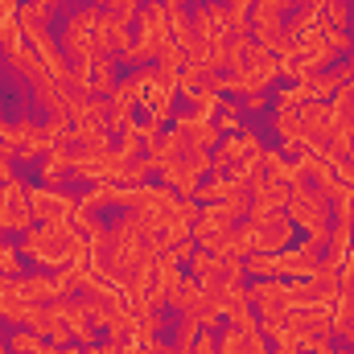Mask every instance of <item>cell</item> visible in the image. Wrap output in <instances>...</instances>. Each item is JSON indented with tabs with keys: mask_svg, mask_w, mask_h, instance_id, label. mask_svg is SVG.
Instances as JSON below:
<instances>
[{
	"mask_svg": "<svg viewBox=\"0 0 354 354\" xmlns=\"http://www.w3.org/2000/svg\"><path fill=\"white\" fill-rule=\"evenodd\" d=\"M189 103H194V115H202V120H214V111L223 107V91H214V87H206V83H202V87L189 95Z\"/></svg>",
	"mask_w": 354,
	"mask_h": 354,
	"instance_id": "22",
	"label": "cell"
},
{
	"mask_svg": "<svg viewBox=\"0 0 354 354\" xmlns=\"http://www.w3.org/2000/svg\"><path fill=\"white\" fill-rule=\"evenodd\" d=\"M272 50H264L260 41H252V37H231L227 41V66H231V75H239V71H248L256 58H264Z\"/></svg>",
	"mask_w": 354,
	"mask_h": 354,
	"instance_id": "14",
	"label": "cell"
},
{
	"mask_svg": "<svg viewBox=\"0 0 354 354\" xmlns=\"http://www.w3.org/2000/svg\"><path fill=\"white\" fill-rule=\"evenodd\" d=\"M140 4H145V0H140ZM149 4H153V0H149Z\"/></svg>",
	"mask_w": 354,
	"mask_h": 354,
	"instance_id": "40",
	"label": "cell"
},
{
	"mask_svg": "<svg viewBox=\"0 0 354 354\" xmlns=\"http://www.w3.org/2000/svg\"><path fill=\"white\" fill-rule=\"evenodd\" d=\"M214 128L235 136V132H239V103H223V107L214 111Z\"/></svg>",
	"mask_w": 354,
	"mask_h": 354,
	"instance_id": "26",
	"label": "cell"
},
{
	"mask_svg": "<svg viewBox=\"0 0 354 354\" xmlns=\"http://www.w3.org/2000/svg\"><path fill=\"white\" fill-rule=\"evenodd\" d=\"M243 272H248V276H280V272H276V252H252V256L243 260Z\"/></svg>",
	"mask_w": 354,
	"mask_h": 354,
	"instance_id": "25",
	"label": "cell"
},
{
	"mask_svg": "<svg viewBox=\"0 0 354 354\" xmlns=\"http://www.w3.org/2000/svg\"><path fill=\"white\" fill-rule=\"evenodd\" d=\"M305 4H309V0H305Z\"/></svg>",
	"mask_w": 354,
	"mask_h": 354,
	"instance_id": "41",
	"label": "cell"
},
{
	"mask_svg": "<svg viewBox=\"0 0 354 354\" xmlns=\"http://www.w3.org/2000/svg\"><path fill=\"white\" fill-rule=\"evenodd\" d=\"M252 29H256V41H260L264 50H276V41H280V33H284L280 8H272L268 0H260V4L252 8Z\"/></svg>",
	"mask_w": 354,
	"mask_h": 354,
	"instance_id": "10",
	"label": "cell"
},
{
	"mask_svg": "<svg viewBox=\"0 0 354 354\" xmlns=\"http://www.w3.org/2000/svg\"><path fill=\"white\" fill-rule=\"evenodd\" d=\"M103 12H107V8L91 4V8H79V17L66 21V29H62V54H66L71 62H87V58L99 54V25H103Z\"/></svg>",
	"mask_w": 354,
	"mask_h": 354,
	"instance_id": "1",
	"label": "cell"
},
{
	"mask_svg": "<svg viewBox=\"0 0 354 354\" xmlns=\"http://www.w3.org/2000/svg\"><path fill=\"white\" fill-rule=\"evenodd\" d=\"M346 66H351V71H354V58H351V62H346Z\"/></svg>",
	"mask_w": 354,
	"mask_h": 354,
	"instance_id": "39",
	"label": "cell"
},
{
	"mask_svg": "<svg viewBox=\"0 0 354 354\" xmlns=\"http://www.w3.org/2000/svg\"><path fill=\"white\" fill-rule=\"evenodd\" d=\"M189 25H194L198 41H210V46H227L231 41V8L227 4H202V8H194Z\"/></svg>",
	"mask_w": 354,
	"mask_h": 354,
	"instance_id": "5",
	"label": "cell"
},
{
	"mask_svg": "<svg viewBox=\"0 0 354 354\" xmlns=\"http://www.w3.org/2000/svg\"><path fill=\"white\" fill-rule=\"evenodd\" d=\"M165 4H169V8H177V4H181V0H165Z\"/></svg>",
	"mask_w": 354,
	"mask_h": 354,
	"instance_id": "36",
	"label": "cell"
},
{
	"mask_svg": "<svg viewBox=\"0 0 354 354\" xmlns=\"http://www.w3.org/2000/svg\"><path fill=\"white\" fill-rule=\"evenodd\" d=\"M0 276H21V256L0 243Z\"/></svg>",
	"mask_w": 354,
	"mask_h": 354,
	"instance_id": "28",
	"label": "cell"
},
{
	"mask_svg": "<svg viewBox=\"0 0 354 354\" xmlns=\"http://www.w3.org/2000/svg\"><path fill=\"white\" fill-rule=\"evenodd\" d=\"M268 4H272V8H280V12H284V8H292V4H297V0H268Z\"/></svg>",
	"mask_w": 354,
	"mask_h": 354,
	"instance_id": "33",
	"label": "cell"
},
{
	"mask_svg": "<svg viewBox=\"0 0 354 354\" xmlns=\"http://www.w3.org/2000/svg\"><path fill=\"white\" fill-rule=\"evenodd\" d=\"M256 153H264V149H260V136H256L252 128H239V132H235V136H227V140H223V149L214 153V169L239 165V161H248V157H256Z\"/></svg>",
	"mask_w": 354,
	"mask_h": 354,
	"instance_id": "9",
	"label": "cell"
},
{
	"mask_svg": "<svg viewBox=\"0 0 354 354\" xmlns=\"http://www.w3.org/2000/svg\"><path fill=\"white\" fill-rule=\"evenodd\" d=\"M29 210H33L37 223H75L79 198L75 194H62L54 185H33L29 189Z\"/></svg>",
	"mask_w": 354,
	"mask_h": 354,
	"instance_id": "4",
	"label": "cell"
},
{
	"mask_svg": "<svg viewBox=\"0 0 354 354\" xmlns=\"http://www.w3.org/2000/svg\"><path fill=\"white\" fill-rule=\"evenodd\" d=\"M149 145H145V132H140V124L132 120L124 132H120V145H115V153L124 157V161H140V153H145Z\"/></svg>",
	"mask_w": 354,
	"mask_h": 354,
	"instance_id": "21",
	"label": "cell"
},
{
	"mask_svg": "<svg viewBox=\"0 0 354 354\" xmlns=\"http://www.w3.org/2000/svg\"><path fill=\"white\" fill-rule=\"evenodd\" d=\"M301 354H334V346H330V338H305Z\"/></svg>",
	"mask_w": 354,
	"mask_h": 354,
	"instance_id": "29",
	"label": "cell"
},
{
	"mask_svg": "<svg viewBox=\"0 0 354 354\" xmlns=\"http://www.w3.org/2000/svg\"><path fill=\"white\" fill-rule=\"evenodd\" d=\"M252 231H256V252H284L292 248V218L284 210H252L248 206V218Z\"/></svg>",
	"mask_w": 354,
	"mask_h": 354,
	"instance_id": "3",
	"label": "cell"
},
{
	"mask_svg": "<svg viewBox=\"0 0 354 354\" xmlns=\"http://www.w3.org/2000/svg\"><path fill=\"white\" fill-rule=\"evenodd\" d=\"M25 4H37V8H54L58 0H25Z\"/></svg>",
	"mask_w": 354,
	"mask_h": 354,
	"instance_id": "34",
	"label": "cell"
},
{
	"mask_svg": "<svg viewBox=\"0 0 354 354\" xmlns=\"http://www.w3.org/2000/svg\"><path fill=\"white\" fill-rule=\"evenodd\" d=\"M12 149L21 161H41L50 153V136H46V124H33V120H17L12 124Z\"/></svg>",
	"mask_w": 354,
	"mask_h": 354,
	"instance_id": "8",
	"label": "cell"
},
{
	"mask_svg": "<svg viewBox=\"0 0 354 354\" xmlns=\"http://www.w3.org/2000/svg\"><path fill=\"white\" fill-rule=\"evenodd\" d=\"M0 317H4V301H0Z\"/></svg>",
	"mask_w": 354,
	"mask_h": 354,
	"instance_id": "38",
	"label": "cell"
},
{
	"mask_svg": "<svg viewBox=\"0 0 354 354\" xmlns=\"http://www.w3.org/2000/svg\"><path fill=\"white\" fill-rule=\"evenodd\" d=\"M243 194H248V189H243L231 174L227 177H210V185L198 189V198H202L206 206H214V202H231V198H243Z\"/></svg>",
	"mask_w": 354,
	"mask_h": 354,
	"instance_id": "17",
	"label": "cell"
},
{
	"mask_svg": "<svg viewBox=\"0 0 354 354\" xmlns=\"http://www.w3.org/2000/svg\"><path fill=\"white\" fill-rule=\"evenodd\" d=\"M0 181H12V165H8V157L0 153Z\"/></svg>",
	"mask_w": 354,
	"mask_h": 354,
	"instance_id": "32",
	"label": "cell"
},
{
	"mask_svg": "<svg viewBox=\"0 0 354 354\" xmlns=\"http://www.w3.org/2000/svg\"><path fill=\"white\" fill-rule=\"evenodd\" d=\"M124 169H128V161L115 149H107V140H103V145H87V149L75 153L71 174L87 177V181H124Z\"/></svg>",
	"mask_w": 354,
	"mask_h": 354,
	"instance_id": "2",
	"label": "cell"
},
{
	"mask_svg": "<svg viewBox=\"0 0 354 354\" xmlns=\"http://www.w3.org/2000/svg\"><path fill=\"white\" fill-rule=\"evenodd\" d=\"M75 140H66V145H50V153L41 157V185H54V181H62V177L75 169Z\"/></svg>",
	"mask_w": 354,
	"mask_h": 354,
	"instance_id": "11",
	"label": "cell"
},
{
	"mask_svg": "<svg viewBox=\"0 0 354 354\" xmlns=\"http://www.w3.org/2000/svg\"><path fill=\"white\" fill-rule=\"evenodd\" d=\"M115 66L107 54H95L91 58V95H115Z\"/></svg>",
	"mask_w": 354,
	"mask_h": 354,
	"instance_id": "18",
	"label": "cell"
},
{
	"mask_svg": "<svg viewBox=\"0 0 354 354\" xmlns=\"http://www.w3.org/2000/svg\"><path fill=\"white\" fill-rule=\"evenodd\" d=\"M264 169H268V177H276V181H288V185H305V174H301V165H297V161H288L284 153H264Z\"/></svg>",
	"mask_w": 354,
	"mask_h": 354,
	"instance_id": "20",
	"label": "cell"
},
{
	"mask_svg": "<svg viewBox=\"0 0 354 354\" xmlns=\"http://www.w3.org/2000/svg\"><path fill=\"white\" fill-rule=\"evenodd\" d=\"M189 153V140L181 136V132H161L153 145H149V161H153V169H165V165H174V161H181Z\"/></svg>",
	"mask_w": 354,
	"mask_h": 354,
	"instance_id": "12",
	"label": "cell"
},
{
	"mask_svg": "<svg viewBox=\"0 0 354 354\" xmlns=\"http://www.w3.org/2000/svg\"><path fill=\"white\" fill-rule=\"evenodd\" d=\"M0 354H8V342H4V338H0Z\"/></svg>",
	"mask_w": 354,
	"mask_h": 354,
	"instance_id": "35",
	"label": "cell"
},
{
	"mask_svg": "<svg viewBox=\"0 0 354 354\" xmlns=\"http://www.w3.org/2000/svg\"><path fill=\"white\" fill-rule=\"evenodd\" d=\"M153 284H157V292H165V301H174L177 292H181V284H185V276H181V268L169 252H161V260L153 268Z\"/></svg>",
	"mask_w": 354,
	"mask_h": 354,
	"instance_id": "15",
	"label": "cell"
},
{
	"mask_svg": "<svg viewBox=\"0 0 354 354\" xmlns=\"http://www.w3.org/2000/svg\"><path fill=\"white\" fill-rule=\"evenodd\" d=\"M0 210H4V218H8V214H33V210H29V185H21L17 177L4 181V185H0Z\"/></svg>",
	"mask_w": 354,
	"mask_h": 354,
	"instance_id": "19",
	"label": "cell"
},
{
	"mask_svg": "<svg viewBox=\"0 0 354 354\" xmlns=\"http://www.w3.org/2000/svg\"><path fill=\"white\" fill-rule=\"evenodd\" d=\"M21 4L25 0H0V17H21Z\"/></svg>",
	"mask_w": 354,
	"mask_h": 354,
	"instance_id": "30",
	"label": "cell"
},
{
	"mask_svg": "<svg viewBox=\"0 0 354 354\" xmlns=\"http://www.w3.org/2000/svg\"><path fill=\"white\" fill-rule=\"evenodd\" d=\"M161 177H165V185H169L174 194H181V198H198V189H202V181H198L202 174H194L185 161L165 165V169H161Z\"/></svg>",
	"mask_w": 354,
	"mask_h": 354,
	"instance_id": "16",
	"label": "cell"
},
{
	"mask_svg": "<svg viewBox=\"0 0 354 354\" xmlns=\"http://www.w3.org/2000/svg\"><path fill=\"white\" fill-rule=\"evenodd\" d=\"M248 301L252 305H268V301H288V284H280V280H260L252 292H248Z\"/></svg>",
	"mask_w": 354,
	"mask_h": 354,
	"instance_id": "24",
	"label": "cell"
},
{
	"mask_svg": "<svg viewBox=\"0 0 354 354\" xmlns=\"http://www.w3.org/2000/svg\"><path fill=\"white\" fill-rule=\"evenodd\" d=\"M292 202V185L288 181H276V177L260 174L248 185V206L252 210H284Z\"/></svg>",
	"mask_w": 354,
	"mask_h": 354,
	"instance_id": "7",
	"label": "cell"
},
{
	"mask_svg": "<svg viewBox=\"0 0 354 354\" xmlns=\"http://www.w3.org/2000/svg\"><path fill=\"white\" fill-rule=\"evenodd\" d=\"M248 107H252V111H264V107H268V95H264V91L248 95Z\"/></svg>",
	"mask_w": 354,
	"mask_h": 354,
	"instance_id": "31",
	"label": "cell"
},
{
	"mask_svg": "<svg viewBox=\"0 0 354 354\" xmlns=\"http://www.w3.org/2000/svg\"><path fill=\"white\" fill-rule=\"evenodd\" d=\"M41 346H46V342H41V334H37V330H29V326L12 330V338H8V354H37Z\"/></svg>",
	"mask_w": 354,
	"mask_h": 354,
	"instance_id": "23",
	"label": "cell"
},
{
	"mask_svg": "<svg viewBox=\"0 0 354 354\" xmlns=\"http://www.w3.org/2000/svg\"><path fill=\"white\" fill-rule=\"evenodd\" d=\"M317 248L313 243H297V248H284L276 252V272L288 276V280H313L317 276Z\"/></svg>",
	"mask_w": 354,
	"mask_h": 354,
	"instance_id": "6",
	"label": "cell"
},
{
	"mask_svg": "<svg viewBox=\"0 0 354 354\" xmlns=\"http://www.w3.org/2000/svg\"><path fill=\"white\" fill-rule=\"evenodd\" d=\"M189 276L206 288V292H214L218 284H223V276H227V260H218L214 252H194V260H189Z\"/></svg>",
	"mask_w": 354,
	"mask_h": 354,
	"instance_id": "13",
	"label": "cell"
},
{
	"mask_svg": "<svg viewBox=\"0 0 354 354\" xmlns=\"http://www.w3.org/2000/svg\"><path fill=\"white\" fill-rule=\"evenodd\" d=\"M301 346H305L301 334H292V330H280L276 334V354H301Z\"/></svg>",
	"mask_w": 354,
	"mask_h": 354,
	"instance_id": "27",
	"label": "cell"
},
{
	"mask_svg": "<svg viewBox=\"0 0 354 354\" xmlns=\"http://www.w3.org/2000/svg\"><path fill=\"white\" fill-rule=\"evenodd\" d=\"M346 288H351V292H354V276H351V284H346Z\"/></svg>",
	"mask_w": 354,
	"mask_h": 354,
	"instance_id": "37",
	"label": "cell"
}]
</instances>
